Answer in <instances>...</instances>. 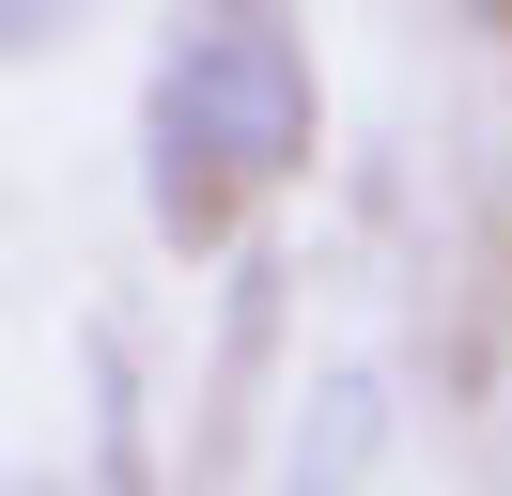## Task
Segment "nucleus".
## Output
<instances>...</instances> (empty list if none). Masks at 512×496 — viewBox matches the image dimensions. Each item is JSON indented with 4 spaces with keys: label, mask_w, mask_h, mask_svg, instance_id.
<instances>
[{
    "label": "nucleus",
    "mask_w": 512,
    "mask_h": 496,
    "mask_svg": "<svg viewBox=\"0 0 512 496\" xmlns=\"http://www.w3.org/2000/svg\"><path fill=\"white\" fill-rule=\"evenodd\" d=\"M326 140V78L295 0H171L156 78H140V217L156 248H233L264 186H295Z\"/></svg>",
    "instance_id": "obj_1"
},
{
    "label": "nucleus",
    "mask_w": 512,
    "mask_h": 496,
    "mask_svg": "<svg viewBox=\"0 0 512 496\" xmlns=\"http://www.w3.org/2000/svg\"><path fill=\"white\" fill-rule=\"evenodd\" d=\"M0 496H78V481H63V465H32V481H0Z\"/></svg>",
    "instance_id": "obj_4"
},
{
    "label": "nucleus",
    "mask_w": 512,
    "mask_h": 496,
    "mask_svg": "<svg viewBox=\"0 0 512 496\" xmlns=\"http://www.w3.org/2000/svg\"><path fill=\"white\" fill-rule=\"evenodd\" d=\"M78 372H94V496H156V450H140V357L125 326L78 341Z\"/></svg>",
    "instance_id": "obj_3"
},
{
    "label": "nucleus",
    "mask_w": 512,
    "mask_h": 496,
    "mask_svg": "<svg viewBox=\"0 0 512 496\" xmlns=\"http://www.w3.org/2000/svg\"><path fill=\"white\" fill-rule=\"evenodd\" d=\"M388 419H404L388 357H326L311 388L280 403V465H264V496H373V465H388Z\"/></svg>",
    "instance_id": "obj_2"
}]
</instances>
